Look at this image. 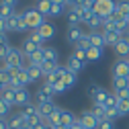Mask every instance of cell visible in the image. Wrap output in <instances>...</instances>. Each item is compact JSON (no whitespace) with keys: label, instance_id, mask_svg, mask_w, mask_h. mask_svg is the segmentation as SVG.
Masks as SVG:
<instances>
[{"label":"cell","instance_id":"obj_43","mask_svg":"<svg viewBox=\"0 0 129 129\" xmlns=\"http://www.w3.org/2000/svg\"><path fill=\"white\" fill-rule=\"evenodd\" d=\"M45 59L57 61V49H53V47H45Z\"/></svg>","mask_w":129,"mask_h":129},{"label":"cell","instance_id":"obj_21","mask_svg":"<svg viewBox=\"0 0 129 129\" xmlns=\"http://www.w3.org/2000/svg\"><path fill=\"white\" fill-rule=\"evenodd\" d=\"M43 61H45V47H41V49H39L35 55H31V57H29V66L41 68V66H43Z\"/></svg>","mask_w":129,"mask_h":129},{"label":"cell","instance_id":"obj_54","mask_svg":"<svg viewBox=\"0 0 129 129\" xmlns=\"http://www.w3.org/2000/svg\"><path fill=\"white\" fill-rule=\"evenodd\" d=\"M25 129H31V127H25Z\"/></svg>","mask_w":129,"mask_h":129},{"label":"cell","instance_id":"obj_49","mask_svg":"<svg viewBox=\"0 0 129 129\" xmlns=\"http://www.w3.org/2000/svg\"><path fill=\"white\" fill-rule=\"evenodd\" d=\"M0 129H8V119H0Z\"/></svg>","mask_w":129,"mask_h":129},{"label":"cell","instance_id":"obj_1","mask_svg":"<svg viewBox=\"0 0 129 129\" xmlns=\"http://www.w3.org/2000/svg\"><path fill=\"white\" fill-rule=\"evenodd\" d=\"M23 19H25V23L29 25V29L31 31H37V29H41L47 21H45V17L35 8V6H31V8H27L25 12H23Z\"/></svg>","mask_w":129,"mask_h":129},{"label":"cell","instance_id":"obj_42","mask_svg":"<svg viewBox=\"0 0 129 129\" xmlns=\"http://www.w3.org/2000/svg\"><path fill=\"white\" fill-rule=\"evenodd\" d=\"M12 14H14V10H12L10 6H6V4L0 2V17H2V19H10Z\"/></svg>","mask_w":129,"mask_h":129},{"label":"cell","instance_id":"obj_7","mask_svg":"<svg viewBox=\"0 0 129 129\" xmlns=\"http://www.w3.org/2000/svg\"><path fill=\"white\" fill-rule=\"evenodd\" d=\"M113 76H121V78H129V61L127 59H117L113 63Z\"/></svg>","mask_w":129,"mask_h":129},{"label":"cell","instance_id":"obj_52","mask_svg":"<svg viewBox=\"0 0 129 129\" xmlns=\"http://www.w3.org/2000/svg\"><path fill=\"white\" fill-rule=\"evenodd\" d=\"M51 4H63L66 6V0H51Z\"/></svg>","mask_w":129,"mask_h":129},{"label":"cell","instance_id":"obj_25","mask_svg":"<svg viewBox=\"0 0 129 129\" xmlns=\"http://www.w3.org/2000/svg\"><path fill=\"white\" fill-rule=\"evenodd\" d=\"M61 117H63V109L61 107H55V111H53V115L49 117V127H55V125H61Z\"/></svg>","mask_w":129,"mask_h":129},{"label":"cell","instance_id":"obj_28","mask_svg":"<svg viewBox=\"0 0 129 129\" xmlns=\"http://www.w3.org/2000/svg\"><path fill=\"white\" fill-rule=\"evenodd\" d=\"M0 96H2V99H4L10 107H17V96H14V88H8V86H6V90L0 94Z\"/></svg>","mask_w":129,"mask_h":129},{"label":"cell","instance_id":"obj_40","mask_svg":"<svg viewBox=\"0 0 129 129\" xmlns=\"http://www.w3.org/2000/svg\"><path fill=\"white\" fill-rule=\"evenodd\" d=\"M29 39H31V41H35L39 47H45V45H43V41H45V39L41 37V33H39V31H31V33H29Z\"/></svg>","mask_w":129,"mask_h":129},{"label":"cell","instance_id":"obj_29","mask_svg":"<svg viewBox=\"0 0 129 129\" xmlns=\"http://www.w3.org/2000/svg\"><path fill=\"white\" fill-rule=\"evenodd\" d=\"M76 121H78V119L74 117V113H70V111H63V117H61V127L70 129V127H72Z\"/></svg>","mask_w":129,"mask_h":129},{"label":"cell","instance_id":"obj_48","mask_svg":"<svg viewBox=\"0 0 129 129\" xmlns=\"http://www.w3.org/2000/svg\"><path fill=\"white\" fill-rule=\"evenodd\" d=\"M0 2H2V4H6V6H10V8H14L19 0H0Z\"/></svg>","mask_w":129,"mask_h":129},{"label":"cell","instance_id":"obj_32","mask_svg":"<svg viewBox=\"0 0 129 129\" xmlns=\"http://www.w3.org/2000/svg\"><path fill=\"white\" fill-rule=\"evenodd\" d=\"M115 12L127 17V14H129V0H117V10Z\"/></svg>","mask_w":129,"mask_h":129},{"label":"cell","instance_id":"obj_14","mask_svg":"<svg viewBox=\"0 0 129 129\" xmlns=\"http://www.w3.org/2000/svg\"><path fill=\"white\" fill-rule=\"evenodd\" d=\"M25 127H27V123L21 113H14V115L8 117V129H25Z\"/></svg>","mask_w":129,"mask_h":129},{"label":"cell","instance_id":"obj_6","mask_svg":"<svg viewBox=\"0 0 129 129\" xmlns=\"http://www.w3.org/2000/svg\"><path fill=\"white\" fill-rule=\"evenodd\" d=\"M80 123H82L84 129H99V119L92 115V109L90 111H82V115H80Z\"/></svg>","mask_w":129,"mask_h":129},{"label":"cell","instance_id":"obj_5","mask_svg":"<svg viewBox=\"0 0 129 129\" xmlns=\"http://www.w3.org/2000/svg\"><path fill=\"white\" fill-rule=\"evenodd\" d=\"M21 115H23V119H25L27 127H31V125H35V123H39V121H41V117H39V107H37V105H33V103H29V105L21 111Z\"/></svg>","mask_w":129,"mask_h":129},{"label":"cell","instance_id":"obj_13","mask_svg":"<svg viewBox=\"0 0 129 129\" xmlns=\"http://www.w3.org/2000/svg\"><path fill=\"white\" fill-rule=\"evenodd\" d=\"M66 68H68V70H72V72H76V74H80V72L86 68V61H80L78 57L70 55V57H68V61H66Z\"/></svg>","mask_w":129,"mask_h":129},{"label":"cell","instance_id":"obj_4","mask_svg":"<svg viewBox=\"0 0 129 129\" xmlns=\"http://www.w3.org/2000/svg\"><path fill=\"white\" fill-rule=\"evenodd\" d=\"M6 23H8V33H23V31H31L29 25L25 23V19H23V12H21V14L14 12L10 19H6Z\"/></svg>","mask_w":129,"mask_h":129},{"label":"cell","instance_id":"obj_30","mask_svg":"<svg viewBox=\"0 0 129 129\" xmlns=\"http://www.w3.org/2000/svg\"><path fill=\"white\" fill-rule=\"evenodd\" d=\"M27 74H29L31 82H37V80L43 76V70L41 68H35V66H27Z\"/></svg>","mask_w":129,"mask_h":129},{"label":"cell","instance_id":"obj_15","mask_svg":"<svg viewBox=\"0 0 129 129\" xmlns=\"http://www.w3.org/2000/svg\"><path fill=\"white\" fill-rule=\"evenodd\" d=\"M14 96H17V105L21 107H27L31 103V94L27 88H14Z\"/></svg>","mask_w":129,"mask_h":129},{"label":"cell","instance_id":"obj_47","mask_svg":"<svg viewBox=\"0 0 129 129\" xmlns=\"http://www.w3.org/2000/svg\"><path fill=\"white\" fill-rule=\"evenodd\" d=\"M99 88H101V86H99V84H96V82H92V84H90V86H88V94H90V96H92V94H94V92H96V90H99Z\"/></svg>","mask_w":129,"mask_h":129},{"label":"cell","instance_id":"obj_51","mask_svg":"<svg viewBox=\"0 0 129 129\" xmlns=\"http://www.w3.org/2000/svg\"><path fill=\"white\" fill-rule=\"evenodd\" d=\"M70 129H84V127H82V123H80V119H78V121H76V123H74Z\"/></svg>","mask_w":129,"mask_h":129},{"label":"cell","instance_id":"obj_23","mask_svg":"<svg viewBox=\"0 0 129 129\" xmlns=\"http://www.w3.org/2000/svg\"><path fill=\"white\" fill-rule=\"evenodd\" d=\"M103 23H105V19H103V17H99L96 12H94L92 17L86 21V25H88V29H90V31H99V29H103Z\"/></svg>","mask_w":129,"mask_h":129},{"label":"cell","instance_id":"obj_2","mask_svg":"<svg viewBox=\"0 0 129 129\" xmlns=\"http://www.w3.org/2000/svg\"><path fill=\"white\" fill-rule=\"evenodd\" d=\"M115 10H117V0H99V2H94V12L103 19L113 17Z\"/></svg>","mask_w":129,"mask_h":129},{"label":"cell","instance_id":"obj_55","mask_svg":"<svg viewBox=\"0 0 129 129\" xmlns=\"http://www.w3.org/2000/svg\"><path fill=\"white\" fill-rule=\"evenodd\" d=\"M94 2H99V0H94Z\"/></svg>","mask_w":129,"mask_h":129},{"label":"cell","instance_id":"obj_27","mask_svg":"<svg viewBox=\"0 0 129 129\" xmlns=\"http://www.w3.org/2000/svg\"><path fill=\"white\" fill-rule=\"evenodd\" d=\"M57 68H59V66H57V61H51V59H45V61H43V66H41L43 76H51Z\"/></svg>","mask_w":129,"mask_h":129},{"label":"cell","instance_id":"obj_24","mask_svg":"<svg viewBox=\"0 0 129 129\" xmlns=\"http://www.w3.org/2000/svg\"><path fill=\"white\" fill-rule=\"evenodd\" d=\"M37 31L41 33V37H43L45 41H47V39H51V37L55 35V27H53L51 23H45V25H43L41 29H37Z\"/></svg>","mask_w":129,"mask_h":129},{"label":"cell","instance_id":"obj_41","mask_svg":"<svg viewBox=\"0 0 129 129\" xmlns=\"http://www.w3.org/2000/svg\"><path fill=\"white\" fill-rule=\"evenodd\" d=\"M68 6H63V4H53L51 6V17H61V14H66Z\"/></svg>","mask_w":129,"mask_h":129},{"label":"cell","instance_id":"obj_38","mask_svg":"<svg viewBox=\"0 0 129 129\" xmlns=\"http://www.w3.org/2000/svg\"><path fill=\"white\" fill-rule=\"evenodd\" d=\"M74 47H76V49H84V51H88V49H90V39H88V35H84Z\"/></svg>","mask_w":129,"mask_h":129},{"label":"cell","instance_id":"obj_26","mask_svg":"<svg viewBox=\"0 0 129 129\" xmlns=\"http://www.w3.org/2000/svg\"><path fill=\"white\" fill-rule=\"evenodd\" d=\"M76 82H78V74L66 68V72H63V84H66L68 88H72V86H74Z\"/></svg>","mask_w":129,"mask_h":129},{"label":"cell","instance_id":"obj_31","mask_svg":"<svg viewBox=\"0 0 129 129\" xmlns=\"http://www.w3.org/2000/svg\"><path fill=\"white\" fill-rule=\"evenodd\" d=\"M86 57H88V61H99L103 57V49H99V47H90V49L86 51Z\"/></svg>","mask_w":129,"mask_h":129},{"label":"cell","instance_id":"obj_16","mask_svg":"<svg viewBox=\"0 0 129 129\" xmlns=\"http://www.w3.org/2000/svg\"><path fill=\"white\" fill-rule=\"evenodd\" d=\"M39 49H41V47H39V45H37L35 41H31V39H27V41L23 43V47H21V51L25 53V57H27V59H29L31 55H35V53H37Z\"/></svg>","mask_w":129,"mask_h":129},{"label":"cell","instance_id":"obj_36","mask_svg":"<svg viewBox=\"0 0 129 129\" xmlns=\"http://www.w3.org/2000/svg\"><path fill=\"white\" fill-rule=\"evenodd\" d=\"M117 109H119V115H121V117L129 115V99H123V101H119Z\"/></svg>","mask_w":129,"mask_h":129},{"label":"cell","instance_id":"obj_45","mask_svg":"<svg viewBox=\"0 0 129 129\" xmlns=\"http://www.w3.org/2000/svg\"><path fill=\"white\" fill-rule=\"evenodd\" d=\"M99 129H115V123H113V121H103L99 125Z\"/></svg>","mask_w":129,"mask_h":129},{"label":"cell","instance_id":"obj_12","mask_svg":"<svg viewBox=\"0 0 129 129\" xmlns=\"http://www.w3.org/2000/svg\"><path fill=\"white\" fill-rule=\"evenodd\" d=\"M113 49H115V53H117L119 59H127V57H129V41L123 37L115 47H113Z\"/></svg>","mask_w":129,"mask_h":129},{"label":"cell","instance_id":"obj_8","mask_svg":"<svg viewBox=\"0 0 129 129\" xmlns=\"http://www.w3.org/2000/svg\"><path fill=\"white\" fill-rule=\"evenodd\" d=\"M86 33H84V31H82V27H80V25H72V27H68V33H66V39L70 41V43H78L80 39H82Z\"/></svg>","mask_w":129,"mask_h":129},{"label":"cell","instance_id":"obj_50","mask_svg":"<svg viewBox=\"0 0 129 129\" xmlns=\"http://www.w3.org/2000/svg\"><path fill=\"white\" fill-rule=\"evenodd\" d=\"M66 6L70 8V6H78V0H66Z\"/></svg>","mask_w":129,"mask_h":129},{"label":"cell","instance_id":"obj_34","mask_svg":"<svg viewBox=\"0 0 129 129\" xmlns=\"http://www.w3.org/2000/svg\"><path fill=\"white\" fill-rule=\"evenodd\" d=\"M10 49H12V47H10V43H8V39L6 41H0V59H6V55L10 53Z\"/></svg>","mask_w":129,"mask_h":129},{"label":"cell","instance_id":"obj_18","mask_svg":"<svg viewBox=\"0 0 129 129\" xmlns=\"http://www.w3.org/2000/svg\"><path fill=\"white\" fill-rule=\"evenodd\" d=\"M107 94H109V90H105L103 86L96 90L92 96H90V101H92V105L94 107H105V101H107Z\"/></svg>","mask_w":129,"mask_h":129},{"label":"cell","instance_id":"obj_10","mask_svg":"<svg viewBox=\"0 0 129 129\" xmlns=\"http://www.w3.org/2000/svg\"><path fill=\"white\" fill-rule=\"evenodd\" d=\"M88 39H90V47H99V49H105V47H107L103 31H90Z\"/></svg>","mask_w":129,"mask_h":129},{"label":"cell","instance_id":"obj_44","mask_svg":"<svg viewBox=\"0 0 129 129\" xmlns=\"http://www.w3.org/2000/svg\"><path fill=\"white\" fill-rule=\"evenodd\" d=\"M72 55L78 57L80 61H86V63H88V57H86V51H84V49H76V47H74V53H72Z\"/></svg>","mask_w":129,"mask_h":129},{"label":"cell","instance_id":"obj_33","mask_svg":"<svg viewBox=\"0 0 129 129\" xmlns=\"http://www.w3.org/2000/svg\"><path fill=\"white\" fill-rule=\"evenodd\" d=\"M92 115L99 119V123L107 121V111H105V107H92Z\"/></svg>","mask_w":129,"mask_h":129},{"label":"cell","instance_id":"obj_17","mask_svg":"<svg viewBox=\"0 0 129 129\" xmlns=\"http://www.w3.org/2000/svg\"><path fill=\"white\" fill-rule=\"evenodd\" d=\"M103 35H105V43L111 45V47H115V45L123 39V35L119 33V31H103Z\"/></svg>","mask_w":129,"mask_h":129},{"label":"cell","instance_id":"obj_22","mask_svg":"<svg viewBox=\"0 0 129 129\" xmlns=\"http://www.w3.org/2000/svg\"><path fill=\"white\" fill-rule=\"evenodd\" d=\"M51 6H53L51 0H37V6L35 8L43 14V17H51Z\"/></svg>","mask_w":129,"mask_h":129},{"label":"cell","instance_id":"obj_39","mask_svg":"<svg viewBox=\"0 0 129 129\" xmlns=\"http://www.w3.org/2000/svg\"><path fill=\"white\" fill-rule=\"evenodd\" d=\"M117 105H119L117 94H115V92H109V94H107V101H105V107L109 109V107H117Z\"/></svg>","mask_w":129,"mask_h":129},{"label":"cell","instance_id":"obj_35","mask_svg":"<svg viewBox=\"0 0 129 129\" xmlns=\"http://www.w3.org/2000/svg\"><path fill=\"white\" fill-rule=\"evenodd\" d=\"M8 113H10V105L2 99V96H0V119H6Z\"/></svg>","mask_w":129,"mask_h":129},{"label":"cell","instance_id":"obj_37","mask_svg":"<svg viewBox=\"0 0 129 129\" xmlns=\"http://www.w3.org/2000/svg\"><path fill=\"white\" fill-rule=\"evenodd\" d=\"M105 111H107V121H115L117 117H121V115H119V109H117V107H109V109L105 107Z\"/></svg>","mask_w":129,"mask_h":129},{"label":"cell","instance_id":"obj_11","mask_svg":"<svg viewBox=\"0 0 129 129\" xmlns=\"http://www.w3.org/2000/svg\"><path fill=\"white\" fill-rule=\"evenodd\" d=\"M37 107H39V117H41V121H43V123H49V117L53 115V111H55L57 105L47 103V105H37Z\"/></svg>","mask_w":129,"mask_h":129},{"label":"cell","instance_id":"obj_20","mask_svg":"<svg viewBox=\"0 0 129 129\" xmlns=\"http://www.w3.org/2000/svg\"><path fill=\"white\" fill-rule=\"evenodd\" d=\"M129 88V78H121V76H113V92H121Z\"/></svg>","mask_w":129,"mask_h":129},{"label":"cell","instance_id":"obj_56","mask_svg":"<svg viewBox=\"0 0 129 129\" xmlns=\"http://www.w3.org/2000/svg\"><path fill=\"white\" fill-rule=\"evenodd\" d=\"M127 17H129V14H127Z\"/></svg>","mask_w":129,"mask_h":129},{"label":"cell","instance_id":"obj_9","mask_svg":"<svg viewBox=\"0 0 129 129\" xmlns=\"http://www.w3.org/2000/svg\"><path fill=\"white\" fill-rule=\"evenodd\" d=\"M66 19H68V27H72V25H82L80 8H78V6H70V8L66 10Z\"/></svg>","mask_w":129,"mask_h":129},{"label":"cell","instance_id":"obj_53","mask_svg":"<svg viewBox=\"0 0 129 129\" xmlns=\"http://www.w3.org/2000/svg\"><path fill=\"white\" fill-rule=\"evenodd\" d=\"M4 90H6V84H4V82H0V94H2Z\"/></svg>","mask_w":129,"mask_h":129},{"label":"cell","instance_id":"obj_19","mask_svg":"<svg viewBox=\"0 0 129 129\" xmlns=\"http://www.w3.org/2000/svg\"><path fill=\"white\" fill-rule=\"evenodd\" d=\"M35 99H37V105H47V103H53V94L47 88H39L37 94H35Z\"/></svg>","mask_w":129,"mask_h":129},{"label":"cell","instance_id":"obj_46","mask_svg":"<svg viewBox=\"0 0 129 129\" xmlns=\"http://www.w3.org/2000/svg\"><path fill=\"white\" fill-rule=\"evenodd\" d=\"M31 129H49V125L43 123V121H39V123H35V125H31Z\"/></svg>","mask_w":129,"mask_h":129},{"label":"cell","instance_id":"obj_3","mask_svg":"<svg viewBox=\"0 0 129 129\" xmlns=\"http://www.w3.org/2000/svg\"><path fill=\"white\" fill-rule=\"evenodd\" d=\"M25 53L21 51V49H17V47H12L10 49V53L6 55V59H4V68H8V70H14V68H23L25 66Z\"/></svg>","mask_w":129,"mask_h":129}]
</instances>
